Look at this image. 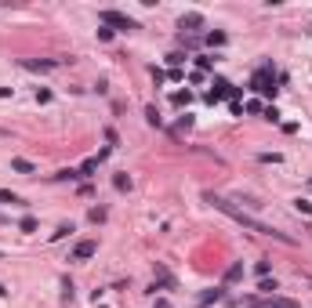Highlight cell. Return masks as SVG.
I'll return each instance as SVG.
<instances>
[{
  "instance_id": "1",
  "label": "cell",
  "mask_w": 312,
  "mask_h": 308,
  "mask_svg": "<svg viewBox=\"0 0 312 308\" xmlns=\"http://www.w3.org/2000/svg\"><path fill=\"white\" fill-rule=\"evenodd\" d=\"M207 203L214 207V211L229 214V218L236 221V225H243V228H250V232H258V236H272V240H279V243H287V246L294 243L291 236H283V232H276V228H272V225H265V221L250 218L247 211H240V207H236V203H229V199H225V196H207Z\"/></svg>"
},
{
  "instance_id": "2",
  "label": "cell",
  "mask_w": 312,
  "mask_h": 308,
  "mask_svg": "<svg viewBox=\"0 0 312 308\" xmlns=\"http://www.w3.org/2000/svg\"><path fill=\"white\" fill-rule=\"evenodd\" d=\"M102 22H105V26H113V29H124V33L138 29V22H134L131 15H124V11H102Z\"/></svg>"
},
{
  "instance_id": "3",
  "label": "cell",
  "mask_w": 312,
  "mask_h": 308,
  "mask_svg": "<svg viewBox=\"0 0 312 308\" xmlns=\"http://www.w3.org/2000/svg\"><path fill=\"white\" fill-rule=\"evenodd\" d=\"M250 87H254V91H262V95H269V98L276 95V87H272V65H269V62H265V65H262V69L254 73Z\"/></svg>"
},
{
  "instance_id": "4",
  "label": "cell",
  "mask_w": 312,
  "mask_h": 308,
  "mask_svg": "<svg viewBox=\"0 0 312 308\" xmlns=\"http://www.w3.org/2000/svg\"><path fill=\"white\" fill-rule=\"evenodd\" d=\"M95 254H98V243L95 240H80L77 246H73L69 261H87V258H95Z\"/></svg>"
},
{
  "instance_id": "5",
  "label": "cell",
  "mask_w": 312,
  "mask_h": 308,
  "mask_svg": "<svg viewBox=\"0 0 312 308\" xmlns=\"http://www.w3.org/2000/svg\"><path fill=\"white\" fill-rule=\"evenodd\" d=\"M200 26H203V15L200 11H189V15L178 18V29H200Z\"/></svg>"
},
{
  "instance_id": "6",
  "label": "cell",
  "mask_w": 312,
  "mask_h": 308,
  "mask_svg": "<svg viewBox=\"0 0 312 308\" xmlns=\"http://www.w3.org/2000/svg\"><path fill=\"white\" fill-rule=\"evenodd\" d=\"M58 62H44V58H22V69H36V73H48V69H55Z\"/></svg>"
},
{
  "instance_id": "7",
  "label": "cell",
  "mask_w": 312,
  "mask_h": 308,
  "mask_svg": "<svg viewBox=\"0 0 312 308\" xmlns=\"http://www.w3.org/2000/svg\"><path fill=\"white\" fill-rule=\"evenodd\" d=\"M214 301H222V287H214V290H203V294L196 297V305H200V308H207V305H214Z\"/></svg>"
},
{
  "instance_id": "8",
  "label": "cell",
  "mask_w": 312,
  "mask_h": 308,
  "mask_svg": "<svg viewBox=\"0 0 312 308\" xmlns=\"http://www.w3.org/2000/svg\"><path fill=\"white\" fill-rule=\"evenodd\" d=\"M98 163H102V160H98V156H91V160H83V163H80V178H91V174H95L98 171Z\"/></svg>"
},
{
  "instance_id": "9",
  "label": "cell",
  "mask_w": 312,
  "mask_h": 308,
  "mask_svg": "<svg viewBox=\"0 0 312 308\" xmlns=\"http://www.w3.org/2000/svg\"><path fill=\"white\" fill-rule=\"evenodd\" d=\"M203 40H207L211 48H222V44H225V33H222V29H211V33L203 36Z\"/></svg>"
},
{
  "instance_id": "10",
  "label": "cell",
  "mask_w": 312,
  "mask_h": 308,
  "mask_svg": "<svg viewBox=\"0 0 312 308\" xmlns=\"http://www.w3.org/2000/svg\"><path fill=\"white\" fill-rule=\"evenodd\" d=\"M11 171H18V174H33L36 167L29 163V160H11Z\"/></svg>"
},
{
  "instance_id": "11",
  "label": "cell",
  "mask_w": 312,
  "mask_h": 308,
  "mask_svg": "<svg viewBox=\"0 0 312 308\" xmlns=\"http://www.w3.org/2000/svg\"><path fill=\"white\" fill-rule=\"evenodd\" d=\"M113 185H116V192H127L131 189V174H113Z\"/></svg>"
},
{
  "instance_id": "12",
  "label": "cell",
  "mask_w": 312,
  "mask_h": 308,
  "mask_svg": "<svg viewBox=\"0 0 312 308\" xmlns=\"http://www.w3.org/2000/svg\"><path fill=\"white\" fill-rule=\"evenodd\" d=\"M243 276V261H236V265H229V272H225V283H236Z\"/></svg>"
},
{
  "instance_id": "13",
  "label": "cell",
  "mask_w": 312,
  "mask_h": 308,
  "mask_svg": "<svg viewBox=\"0 0 312 308\" xmlns=\"http://www.w3.org/2000/svg\"><path fill=\"white\" fill-rule=\"evenodd\" d=\"M269 308H298V301H287V297H272Z\"/></svg>"
},
{
  "instance_id": "14",
  "label": "cell",
  "mask_w": 312,
  "mask_h": 308,
  "mask_svg": "<svg viewBox=\"0 0 312 308\" xmlns=\"http://www.w3.org/2000/svg\"><path fill=\"white\" fill-rule=\"evenodd\" d=\"M87 218L95 221V225H98V221H105V207H91V214H87Z\"/></svg>"
},
{
  "instance_id": "15",
  "label": "cell",
  "mask_w": 312,
  "mask_h": 308,
  "mask_svg": "<svg viewBox=\"0 0 312 308\" xmlns=\"http://www.w3.org/2000/svg\"><path fill=\"white\" fill-rule=\"evenodd\" d=\"M18 228H22V232H36V218H22Z\"/></svg>"
},
{
  "instance_id": "16",
  "label": "cell",
  "mask_w": 312,
  "mask_h": 308,
  "mask_svg": "<svg viewBox=\"0 0 312 308\" xmlns=\"http://www.w3.org/2000/svg\"><path fill=\"white\" fill-rule=\"evenodd\" d=\"M146 120L153 123V127H160V116H156V105H146Z\"/></svg>"
},
{
  "instance_id": "17",
  "label": "cell",
  "mask_w": 312,
  "mask_h": 308,
  "mask_svg": "<svg viewBox=\"0 0 312 308\" xmlns=\"http://www.w3.org/2000/svg\"><path fill=\"white\" fill-rule=\"evenodd\" d=\"M258 160H262V163H279V152H262Z\"/></svg>"
},
{
  "instance_id": "18",
  "label": "cell",
  "mask_w": 312,
  "mask_h": 308,
  "mask_svg": "<svg viewBox=\"0 0 312 308\" xmlns=\"http://www.w3.org/2000/svg\"><path fill=\"white\" fill-rule=\"evenodd\" d=\"M189 98H193L189 91H178V95H174V105H189Z\"/></svg>"
},
{
  "instance_id": "19",
  "label": "cell",
  "mask_w": 312,
  "mask_h": 308,
  "mask_svg": "<svg viewBox=\"0 0 312 308\" xmlns=\"http://www.w3.org/2000/svg\"><path fill=\"white\" fill-rule=\"evenodd\" d=\"M196 65H200V69H214V58H207V55H200V58H196Z\"/></svg>"
},
{
  "instance_id": "20",
  "label": "cell",
  "mask_w": 312,
  "mask_h": 308,
  "mask_svg": "<svg viewBox=\"0 0 312 308\" xmlns=\"http://www.w3.org/2000/svg\"><path fill=\"white\" fill-rule=\"evenodd\" d=\"M0 203H22V199L15 196V192H0Z\"/></svg>"
},
{
  "instance_id": "21",
  "label": "cell",
  "mask_w": 312,
  "mask_h": 308,
  "mask_svg": "<svg viewBox=\"0 0 312 308\" xmlns=\"http://www.w3.org/2000/svg\"><path fill=\"white\" fill-rule=\"evenodd\" d=\"M269 268H272L269 261H258V265H254V272H258V276H269Z\"/></svg>"
},
{
  "instance_id": "22",
  "label": "cell",
  "mask_w": 312,
  "mask_h": 308,
  "mask_svg": "<svg viewBox=\"0 0 312 308\" xmlns=\"http://www.w3.org/2000/svg\"><path fill=\"white\" fill-rule=\"evenodd\" d=\"M258 290H265V294H272V290H276V279H262V287Z\"/></svg>"
},
{
  "instance_id": "23",
  "label": "cell",
  "mask_w": 312,
  "mask_h": 308,
  "mask_svg": "<svg viewBox=\"0 0 312 308\" xmlns=\"http://www.w3.org/2000/svg\"><path fill=\"white\" fill-rule=\"evenodd\" d=\"M153 308H174V305L167 301V297H156V301H153Z\"/></svg>"
},
{
  "instance_id": "24",
  "label": "cell",
  "mask_w": 312,
  "mask_h": 308,
  "mask_svg": "<svg viewBox=\"0 0 312 308\" xmlns=\"http://www.w3.org/2000/svg\"><path fill=\"white\" fill-rule=\"evenodd\" d=\"M4 294H7V290H4V283H0V297H4Z\"/></svg>"
}]
</instances>
